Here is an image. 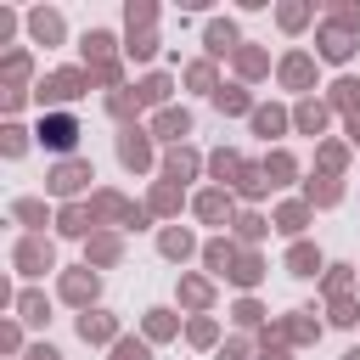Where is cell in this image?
<instances>
[{"mask_svg":"<svg viewBox=\"0 0 360 360\" xmlns=\"http://www.w3.org/2000/svg\"><path fill=\"white\" fill-rule=\"evenodd\" d=\"M73 135H79V124H73L68 112H51V118L39 124V141H45L51 152H68V146H73Z\"/></svg>","mask_w":360,"mask_h":360,"instance_id":"cell-1","label":"cell"}]
</instances>
